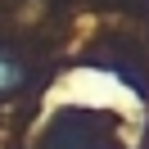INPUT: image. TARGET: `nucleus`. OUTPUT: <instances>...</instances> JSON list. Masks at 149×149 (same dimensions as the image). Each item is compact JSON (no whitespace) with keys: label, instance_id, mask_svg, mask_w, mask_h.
Returning a JSON list of instances; mask_svg holds the SVG:
<instances>
[{"label":"nucleus","instance_id":"nucleus-1","mask_svg":"<svg viewBox=\"0 0 149 149\" xmlns=\"http://www.w3.org/2000/svg\"><path fill=\"white\" fill-rule=\"evenodd\" d=\"M23 77H27V72H23V63L9 54V50H0V95L18 91V86H23Z\"/></svg>","mask_w":149,"mask_h":149}]
</instances>
